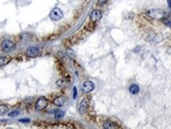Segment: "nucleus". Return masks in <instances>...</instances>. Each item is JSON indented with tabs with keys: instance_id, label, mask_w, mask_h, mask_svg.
I'll return each instance as SVG.
<instances>
[{
	"instance_id": "12",
	"label": "nucleus",
	"mask_w": 171,
	"mask_h": 129,
	"mask_svg": "<svg viewBox=\"0 0 171 129\" xmlns=\"http://www.w3.org/2000/svg\"><path fill=\"white\" fill-rule=\"evenodd\" d=\"M129 91H130V93L132 94H136L139 92V87L136 84H132L129 87Z\"/></svg>"
},
{
	"instance_id": "11",
	"label": "nucleus",
	"mask_w": 171,
	"mask_h": 129,
	"mask_svg": "<svg viewBox=\"0 0 171 129\" xmlns=\"http://www.w3.org/2000/svg\"><path fill=\"white\" fill-rule=\"evenodd\" d=\"M103 127L106 129H114V128H118L117 125L112 121H107L103 124Z\"/></svg>"
},
{
	"instance_id": "14",
	"label": "nucleus",
	"mask_w": 171,
	"mask_h": 129,
	"mask_svg": "<svg viewBox=\"0 0 171 129\" xmlns=\"http://www.w3.org/2000/svg\"><path fill=\"white\" fill-rule=\"evenodd\" d=\"M8 112V108L7 106L4 105H0V116L4 115L5 113H6Z\"/></svg>"
},
{
	"instance_id": "21",
	"label": "nucleus",
	"mask_w": 171,
	"mask_h": 129,
	"mask_svg": "<svg viewBox=\"0 0 171 129\" xmlns=\"http://www.w3.org/2000/svg\"><path fill=\"white\" fill-rule=\"evenodd\" d=\"M98 1L100 4H104V3H106L108 0H98Z\"/></svg>"
},
{
	"instance_id": "20",
	"label": "nucleus",
	"mask_w": 171,
	"mask_h": 129,
	"mask_svg": "<svg viewBox=\"0 0 171 129\" xmlns=\"http://www.w3.org/2000/svg\"><path fill=\"white\" fill-rule=\"evenodd\" d=\"M20 122H30V119H21L20 121H19Z\"/></svg>"
},
{
	"instance_id": "17",
	"label": "nucleus",
	"mask_w": 171,
	"mask_h": 129,
	"mask_svg": "<svg viewBox=\"0 0 171 129\" xmlns=\"http://www.w3.org/2000/svg\"><path fill=\"white\" fill-rule=\"evenodd\" d=\"M18 114H19V113H18L17 111H13V112H11V113H9L8 116H11V117H15V116H17Z\"/></svg>"
},
{
	"instance_id": "6",
	"label": "nucleus",
	"mask_w": 171,
	"mask_h": 129,
	"mask_svg": "<svg viewBox=\"0 0 171 129\" xmlns=\"http://www.w3.org/2000/svg\"><path fill=\"white\" fill-rule=\"evenodd\" d=\"M40 53V51L36 47H30L28 48L27 50H26V56L30 57V58H35L36 56H38V55Z\"/></svg>"
},
{
	"instance_id": "22",
	"label": "nucleus",
	"mask_w": 171,
	"mask_h": 129,
	"mask_svg": "<svg viewBox=\"0 0 171 129\" xmlns=\"http://www.w3.org/2000/svg\"><path fill=\"white\" fill-rule=\"evenodd\" d=\"M167 3H168V5H169V8H171V0H168Z\"/></svg>"
},
{
	"instance_id": "10",
	"label": "nucleus",
	"mask_w": 171,
	"mask_h": 129,
	"mask_svg": "<svg viewBox=\"0 0 171 129\" xmlns=\"http://www.w3.org/2000/svg\"><path fill=\"white\" fill-rule=\"evenodd\" d=\"M66 101V98L63 96H60L58 97H56L55 100H54V104L56 105V106H62L63 105Z\"/></svg>"
},
{
	"instance_id": "3",
	"label": "nucleus",
	"mask_w": 171,
	"mask_h": 129,
	"mask_svg": "<svg viewBox=\"0 0 171 129\" xmlns=\"http://www.w3.org/2000/svg\"><path fill=\"white\" fill-rule=\"evenodd\" d=\"M50 18L52 21H59L61 18H63V11L59 8H55L51 11L50 15H49Z\"/></svg>"
},
{
	"instance_id": "1",
	"label": "nucleus",
	"mask_w": 171,
	"mask_h": 129,
	"mask_svg": "<svg viewBox=\"0 0 171 129\" xmlns=\"http://www.w3.org/2000/svg\"><path fill=\"white\" fill-rule=\"evenodd\" d=\"M147 14L151 18H154V19H163L165 17V12L164 11L161 10V9H151L147 11Z\"/></svg>"
},
{
	"instance_id": "5",
	"label": "nucleus",
	"mask_w": 171,
	"mask_h": 129,
	"mask_svg": "<svg viewBox=\"0 0 171 129\" xmlns=\"http://www.w3.org/2000/svg\"><path fill=\"white\" fill-rule=\"evenodd\" d=\"M95 86L91 81L85 82L82 86V91L83 93H90L92 90H93Z\"/></svg>"
},
{
	"instance_id": "16",
	"label": "nucleus",
	"mask_w": 171,
	"mask_h": 129,
	"mask_svg": "<svg viewBox=\"0 0 171 129\" xmlns=\"http://www.w3.org/2000/svg\"><path fill=\"white\" fill-rule=\"evenodd\" d=\"M63 116H64V112L60 111V112L56 113L55 114V119H60V118L63 117Z\"/></svg>"
},
{
	"instance_id": "13",
	"label": "nucleus",
	"mask_w": 171,
	"mask_h": 129,
	"mask_svg": "<svg viewBox=\"0 0 171 129\" xmlns=\"http://www.w3.org/2000/svg\"><path fill=\"white\" fill-rule=\"evenodd\" d=\"M10 60H11V59L8 57H0V67L8 63Z\"/></svg>"
},
{
	"instance_id": "4",
	"label": "nucleus",
	"mask_w": 171,
	"mask_h": 129,
	"mask_svg": "<svg viewBox=\"0 0 171 129\" xmlns=\"http://www.w3.org/2000/svg\"><path fill=\"white\" fill-rule=\"evenodd\" d=\"M48 104H49V102H48L46 98L41 97L36 103V105H35L36 109L37 110V111H41V110L44 109L48 106Z\"/></svg>"
},
{
	"instance_id": "19",
	"label": "nucleus",
	"mask_w": 171,
	"mask_h": 129,
	"mask_svg": "<svg viewBox=\"0 0 171 129\" xmlns=\"http://www.w3.org/2000/svg\"><path fill=\"white\" fill-rule=\"evenodd\" d=\"M73 92H74L73 98L75 99L76 97H77V89H76V87H74V89H73Z\"/></svg>"
},
{
	"instance_id": "18",
	"label": "nucleus",
	"mask_w": 171,
	"mask_h": 129,
	"mask_svg": "<svg viewBox=\"0 0 171 129\" xmlns=\"http://www.w3.org/2000/svg\"><path fill=\"white\" fill-rule=\"evenodd\" d=\"M133 17H134V14L132 12H129L128 14L126 16V19H132Z\"/></svg>"
},
{
	"instance_id": "15",
	"label": "nucleus",
	"mask_w": 171,
	"mask_h": 129,
	"mask_svg": "<svg viewBox=\"0 0 171 129\" xmlns=\"http://www.w3.org/2000/svg\"><path fill=\"white\" fill-rule=\"evenodd\" d=\"M66 53H68V56H69L70 58H71V59H74V56H75L74 52L73 50H71V49H68V51H66Z\"/></svg>"
},
{
	"instance_id": "9",
	"label": "nucleus",
	"mask_w": 171,
	"mask_h": 129,
	"mask_svg": "<svg viewBox=\"0 0 171 129\" xmlns=\"http://www.w3.org/2000/svg\"><path fill=\"white\" fill-rule=\"evenodd\" d=\"M69 84H70V80L68 78H61V79L57 81V82H56V85L60 88H65V87L68 86Z\"/></svg>"
},
{
	"instance_id": "7",
	"label": "nucleus",
	"mask_w": 171,
	"mask_h": 129,
	"mask_svg": "<svg viewBox=\"0 0 171 129\" xmlns=\"http://www.w3.org/2000/svg\"><path fill=\"white\" fill-rule=\"evenodd\" d=\"M89 105H90V102H89V100L87 98H85L82 101V102L80 103V105H79V113L80 114H84L87 113V109L89 108Z\"/></svg>"
},
{
	"instance_id": "2",
	"label": "nucleus",
	"mask_w": 171,
	"mask_h": 129,
	"mask_svg": "<svg viewBox=\"0 0 171 129\" xmlns=\"http://www.w3.org/2000/svg\"><path fill=\"white\" fill-rule=\"evenodd\" d=\"M1 47H2L3 51L6 52H9L13 51L15 48V44L10 40H4L1 44Z\"/></svg>"
},
{
	"instance_id": "8",
	"label": "nucleus",
	"mask_w": 171,
	"mask_h": 129,
	"mask_svg": "<svg viewBox=\"0 0 171 129\" xmlns=\"http://www.w3.org/2000/svg\"><path fill=\"white\" fill-rule=\"evenodd\" d=\"M102 17V14H101V12L98 10H94L91 12L90 15V20L93 22H98L99 21Z\"/></svg>"
}]
</instances>
